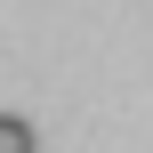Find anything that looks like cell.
Segmentation results:
<instances>
[{
    "mask_svg": "<svg viewBox=\"0 0 153 153\" xmlns=\"http://www.w3.org/2000/svg\"><path fill=\"white\" fill-rule=\"evenodd\" d=\"M0 153H40V137H32L24 113H0Z\"/></svg>",
    "mask_w": 153,
    "mask_h": 153,
    "instance_id": "cell-1",
    "label": "cell"
}]
</instances>
